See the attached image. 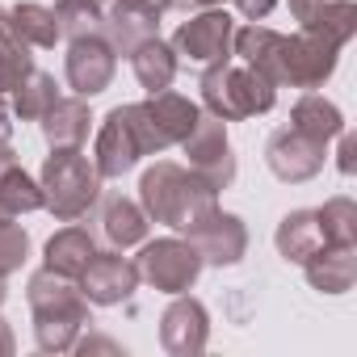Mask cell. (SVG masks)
I'll use <instances>...</instances> for the list:
<instances>
[{
	"instance_id": "16",
	"label": "cell",
	"mask_w": 357,
	"mask_h": 357,
	"mask_svg": "<svg viewBox=\"0 0 357 357\" xmlns=\"http://www.w3.org/2000/svg\"><path fill=\"white\" fill-rule=\"evenodd\" d=\"M303 273H307L311 290H319V294H349L357 282V248L324 244L303 261Z\"/></svg>"
},
{
	"instance_id": "27",
	"label": "cell",
	"mask_w": 357,
	"mask_h": 357,
	"mask_svg": "<svg viewBox=\"0 0 357 357\" xmlns=\"http://www.w3.org/2000/svg\"><path fill=\"white\" fill-rule=\"evenodd\" d=\"M319 236L324 244H344V248H357V202L353 198H328L319 211Z\"/></svg>"
},
{
	"instance_id": "3",
	"label": "cell",
	"mask_w": 357,
	"mask_h": 357,
	"mask_svg": "<svg viewBox=\"0 0 357 357\" xmlns=\"http://www.w3.org/2000/svg\"><path fill=\"white\" fill-rule=\"evenodd\" d=\"M38 185H43V211H51L59 223H76L101 198V172L80 147H51L38 172Z\"/></svg>"
},
{
	"instance_id": "42",
	"label": "cell",
	"mask_w": 357,
	"mask_h": 357,
	"mask_svg": "<svg viewBox=\"0 0 357 357\" xmlns=\"http://www.w3.org/2000/svg\"><path fill=\"white\" fill-rule=\"evenodd\" d=\"M5 290H9V286H5V273H0V303H5Z\"/></svg>"
},
{
	"instance_id": "41",
	"label": "cell",
	"mask_w": 357,
	"mask_h": 357,
	"mask_svg": "<svg viewBox=\"0 0 357 357\" xmlns=\"http://www.w3.org/2000/svg\"><path fill=\"white\" fill-rule=\"evenodd\" d=\"M5 34H9V13L0 9V38H5Z\"/></svg>"
},
{
	"instance_id": "7",
	"label": "cell",
	"mask_w": 357,
	"mask_h": 357,
	"mask_svg": "<svg viewBox=\"0 0 357 357\" xmlns=\"http://www.w3.org/2000/svg\"><path fill=\"white\" fill-rule=\"evenodd\" d=\"M185 147V160L190 168L202 176L206 185H215L219 194L236 181V151H231V139H227V122L215 118V114H198L194 130L181 139Z\"/></svg>"
},
{
	"instance_id": "31",
	"label": "cell",
	"mask_w": 357,
	"mask_h": 357,
	"mask_svg": "<svg viewBox=\"0 0 357 357\" xmlns=\"http://www.w3.org/2000/svg\"><path fill=\"white\" fill-rule=\"evenodd\" d=\"M336 5H344V0H290V17L298 22V30H307V26L324 22Z\"/></svg>"
},
{
	"instance_id": "33",
	"label": "cell",
	"mask_w": 357,
	"mask_h": 357,
	"mask_svg": "<svg viewBox=\"0 0 357 357\" xmlns=\"http://www.w3.org/2000/svg\"><path fill=\"white\" fill-rule=\"evenodd\" d=\"M72 349H76V353H84V357H89V353H114V357H118V353H122V344H118V340H109V336H84V340H76Z\"/></svg>"
},
{
	"instance_id": "8",
	"label": "cell",
	"mask_w": 357,
	"mask_h": 357,
	"mask_svg": "<svg viewBox=\"0 0 357 357\" xmlns=\"http://www.w3.org/2000/svg\"><path fill=\"white\" fill-rule=\"evenodd\" d=\"M114 72H118V51L109 47V38L101 30L93 34H80V38H68V59H63V76H68V89L76 97H97L114 84Z\"/></svg>"
},
{
	"instance_id": "18",
	"label": "cell",
	"mask_w": 357,
	"mask_h": 357,
	"mask_svg": "<svg viewBox=\"0 0 357 357\" xmlns=\"http://www.w3.org/2000/svg\"><path fill=\"white\" fill-rule=\"evenodd\" d=\"M43 126V139L51 147H80L93 130V114H89V101L84 97H55L51 109L38 118Z\"/></svg>"
},
{
	"instance_id": "26",
	"label": "cell",
	"mask_w": 357,
	"mask_h": 357,
	"mask_svg": "<svg viewBox=\"0 0 357 357\" xmlns=\"http://www.w3.org/2000/svg\"><path fill=\"white\" fill-rule=\"evenodd\" d=\"M55 97H59L55 76L34 68V72L17 84V93H13V118H22V122H38V118L51 109V101H55Z\"/></svg>"
},
{
	"instance_id": "2",
	"label": "cell",
	"mask_w": 357,
	"mask_h": 357,
	"mask_svg": "<svg viewBox=\"0 0 357 357\" xmlns=\"http://www.w3.org/2000/svg\"><path fill=\"white\" fill-rule=\"evenodd\" d=\"M26 298L34 311V340L43 353H72L80 332L93 324L89 319V298L80 294L76 278L51 273L47 265L26 282Z\"/></svg>"
},
{
	"instance_id": "20",
	"label": "cell",
	"mask_w": 357,
	"mask_h": 357,
	"mask_svg": "<svg viewBox=\"0 0 357 357\" xmlns=\"http://www.w3.org/2000/svg\"><path fill=\"white\" fill-rule=\"evenodd\" d=\"M93 252H97V240H93V231L72 223V227H63V231H55V236L47 240V248H43V265H47L51 273L80 278V269L93 261Z\"/></svg>"
},
{
	"instance_id": "11",
	"label": "cell",
	"mask_w": 357,
	"mask_h": 357,
	"mask_svg": "<svg viewBox=\"0 0 357 357\" xmlns=\"http://www.w3.org/2000/svg\"><path fill=\"white\" fill-rule=\"evenodd\" d=\"M231 38H236V22L223 9H202L198 17H190L181 30L172 34V51L176 59H190V63H223L231 59Z\"/></svg>"
},
{
	"instance_id": "24",
	"label": "cell",
	"mask_w": 357,
	"mask_h": 357,
	"mask_svg": "<svg viewBox=\"0 0 357 357\" xmlns=\"http://www.w3.org/2000/svg\"><path fill=\"white\" fill-rule=\"evenodd\" d=\"M9 34H13L17 43L34 47V51H51V47L63 38V34H59V17H55V9L34 5V0H26V5H17V9L9 13Z\"/></svg>"
},
{
	"instance_id": "4",
	"label": "cell",
	"mask_w": 357,
	"mask_h": 357,
	"mask_svg": "<svg viewBox=\"0 0 357 357\" xmlns=\"http://www.w3.org/2000/svg\"><path fill=\"white\" fill-rule=\"evenodd\" d=\"M160 151L164 147L147 122V109H143V101H135V105H114L101 118V130L93 143V164L101 172V181H118L143 155H160Z\"/></svg>"
},
{
	"instance_id": "10",
	"label": "cell",
	"mask_w": 357,
	"mask_h": 357,
	"mask_svg": "<svg viewBox=\"0 0 357 357\" xmlns=\"http://www.w3.org/2000/svg\"><path fill=\"white\" fill-rule=\"evenodd\" d=\"M324 160H328V143H319V139H311V135H303L294 126L273 130L269 143H265V164L286 185H303L311 176H319Z\"/></svg>"
},
{
	"instance_id": "35",
	"label": "cell",
	"mask_w": 357,
	"mask_h": 357,
	"mask_svg": "<svg viewBox=\"0 0 357 357\" xmlns=\"http://www.w3.org/2000/svg\"><path fill=\"white\" fill-rule=\"evenodd\" d=\"M0 143H13V109H5V101H0Z\"/></svg>"
},
{
	"instance_id": "40",
	"label": "cell",
	"mask_w": 357,
	"mask_h": 357,
	"mask_svg": "<svg viewBox=\"0 0 357 357\" xmlns=\"http://www.w3.org/2000/svg\"><path fill=\"white\" fill-rule=\"evenodd\" d=\"M147 5H155V9H160V13H168V9H172V5H176V0H147Z\"/></svg>"
},
{
	"instance_id": "36",
	"label": "cell",
	"mask_w": 357,
	"mask_h": 357,
	"mask_svg": "<svg viewBox=\"0 0 357 357\" xmlns=\"http://www.w3.org/2000/svg\"><path fill=\"white\" fill-rule=\"evenodd\" d=\"M17 349V340H13V332H9V324L5 319H0V357H9Z\"/></svg>"
},
{
	"instance_id": "34",
	"label": "cell",
	"mask_w": 357,
	"mask_h": 357,
	"mask_svg": "<svg viewBox=\"0 0 357 357\" xmlns=\"http://www.w3.org/2000/svg\"><path fill=\"white\" fill-rule=\"evenodd\" d=\"M273 5H278V0H236L240 17H248V22H265L273 13Z\"/></svg>"
},
{
	"instance_id": "22",
	"label": "cell",
	"mask_w": 357,
	"mask_h": 357,
	"mask_svg": "<svg viewBox=\"0 0 357 357\" xmlns=\"http://www.w3.org/2000/svg\"><path fill=\"white\" fill-rule=\"evenodd\" d=\"M290 126L303 130V135H311V139H319V143H332L344 130V114H340L336 101H328L324 93H311L307 89L294 101V109H290Z\"/></svg>"
},
{
	"instance_id": "9",
	"label": "cell",
	"mask_w": 357,
	"mask_h": 357,
	"mask_svg": "<svg viewBox=\"0 0 357 357\" xmlns=\"http://www.w3.org/2000/svg\"><path fill=\"white\" fill-rule=\"evenodd\" d=\"M340 63V47L324 43L311 30L286 34V51H282V76L278 89H319Z\"/></svg>"
},
{
	"instance_id": "6",
	"label": "cell",
	"mask_w": 357,
	"mask_h": 357,
	"mask_svg": "<svg viewBox=\"0 0 357 357\" xmlns=\"http://www.w3.org/2000/svg\"><path fill=\"white\" fill-rule=\"evenodd\" d=\"M135 269H139V282H147L160 294H185V290H194V282H198V273L206 265H202V257H198V248L190 240L164 236V240L143 244Z\"/></svg>"
},
{
	"instance_id": "32",
	"label": "cell",
	"mask_w": 357,
	"mask_h": 357,
	"mask_svg": "<svg viewBox=\"0 0 357 357\" xmlns=\"http://www.w3.org/2000/svg\"><path fill=\"white\" fill-rule=\"evenodd\" d=\"M336 139H340V151H336V168H340V172L349 176V172L357 168V160H353V155H357V139H353L349 130H340Z\"/></svg>"
},
{
	"instance_id": "25",
	"label": "cell",
	"mask_w": 357,
	"mask_h": 357,
	"mask_svg": "<svg viewBox=\"0 0 357 357\" xmlns=\"http://www.w3.org/2000/svg\"><path fill=\"white\" fill-rule=\"evenodd\" d=\"M0 206H5L13 219L30 215V211H43V185L22 164H9L5 172H0Z\"/></svg>"
},
{
	"instance_id": "5",
	"label": "cell",
	"mask_w": 357,
	"mask_h": 357,
	"mask_svg": "<svg viewBox=\"0 0 357 357\" xmlns=\"http://www.w3.org/2000/svg\"><path fill=\"white\" fill-rule=\"evenodd\" d=\"M273 101H278V84H269L248 63L223 59L202 72V105H206V114H215L223 122H244V118L269 114Z\"/></svg>"
},
{
	"instance_id": "30",
	"label": "cell",
	"mask_w": 357,
	"mask_h": 357,
	"mask_svg": "<svg viewBox=\"0 0 357 357\" xmlns=\"http://www.w3.org/2000/svg\"><path fill=\"white\" fill-rule=\"evenodd\" d=\"M55 17H59V34H63V38H80V34L101 30V13L89 9V5H76V0H59V5H55Z\"/></svg>"
},
{
	"instance_id": "38",
	"label": "cell",
	"mask_w": 357,
	"mask_h": 357,
	"mask_svg": "<svg viewBox=\"0 0 357 357\" xmlns=\"http://www.w3.org/2000/svg\"><path fill=\"white\" fill-rule=\"evenodd\" d=\"M181 5H198V9H215V5H223V0H181Z\"/></svg>"
},
{
	"instance_id": "13",
	"label": "cell",
	"mask_w": 357,
	"mask_h": 357,
	"mask_svg": "<svg viewBox=\"0 0 357 357\" xmlns=\"http://www.w3.org/2000/svg\"><path fill=\"white\" fill-rule=\"evenodd\" d=\"M211 340V311L185 290V294H172V303L160 315V344L172 357H198Z\"/></svg>"
},
{
	"instance_id": "23",
	"label": "cell",
	"mask_w": 357,
	"mask_h": 357,
	"mask_svg": "<svg viewBox=\"0 0 357 357\" xmlns=\"http://www.w3.org/2000/svg\"><path fill=\"white\" fill-rule=\"evenodd\" d=\"M273 244H278V257H282V261L303 265L315 248H324L315 211H290V215H282V223H278V231H273Z\"/></svg>"
},
{
	"instance_id": "37",
	"label": "cell",
	"mask_w": 357,
	"mask_h": 357,
	"mask_svg": "<svg viewBox=\"0 0 357 357\" xmlns=\"http://www.w3.org/2000/svg\"><path fill=\"white\" fill-rule=\"evenodd\" d=\"M9 164H17V151H13V143H0V172H5Z\"/></svg>"
},
{
	"instance_id": "12",
	"label": "cell",
	"mask_w": 357,
	"mask_h": 357,
	"mask_svg": "<svg viewBox=\"0 0 357 357\" xmlns=\"http://www.w3.org/2000/svg\"><path fill=\"white\" fill-rule=\"evenodd\" d=\"M76 282L89 307H118L139 290V269L130 257H122V248H109V252H93V261L80 269Z\"/></svg>"
},
{
	"instance_id": "17",
	"label": "cell",
	"mask_w": 357,
	"mask_h": 357,
	"mask_svg": "<svg viewBox=\"0 0 357 357\" xmlns=\"http://www.w3.org/2000/svg\"><path fill=\"white\" fill-rule=\"evenodd\" d=\"M143 109H147V122H151V130H155L160 147H172V143H181V139L194 130L198 114H202V109H198L190 97L172 93V89H164V93H151V97L143 101Z\"/></svg>"
},
{
	"instance_id": "19",
	"label": "cell",
	"mask_w": 357,
	"mask_h": 357,
	"mask_svg": "<svg viewBox=\"0 0 357 357\" xmlns=\"http://www.w3.org/2000/svg\"><path fill=\"white\" fill-rule=\"evenodd\" d=\"M147 211L135 202V198H122V194H105L101 202V236L109 248H135L147 240Z\"/></svg>"
},
{
	"instance_id": "21",
	"label": "cell",
	"mask_w": 357,
	"mask_h": 357,
	"mask_svg": "<svg viewBox=\"0 0 357 357\" xmlns=\"http://www.w3.org/2000/svg\"><path fill=\"white\" fill-rule=\"evenodd\" d=\"M126 59H130V68H135V80L147 89V97L172 89V80H176V51H172L160 34L147 38V43H139Z\"/></svg>"
},
{
	"instance_id": "14",
	"label": "cell",
	"mask_w": 357,
	"mask_h": 357,
	"mask_svg": "<svg viewBox=\"0 0 357 357\" xmlns=\"http://www.w3.org/2000/svg\"><path fill=\"white\" fill-rule=\"evenodd\" d=\"M185 236H190V244L198 248L202 265L227 269V265H240L244 252H248V227H244V219L231 215V211H211V215H206L198 227H190Z\"/></svg>"
},
{
	"instance_id": "1",
	"label": "cell",
	"mask_w": 357,
	"mask_h": 357,
	"mask_svg": "<svg viewBox=\"0 0 357 357\" xmlns=\"http://www.w3.org/2000/svg\"><path fill=\"white\" fill-rule=\"evenodd\" d=\"M139 206L147 211L151 223H164L172 231H190L211 211H219V190L206 185L190 164L155 160L139 176Z\"/></svg>"
},
{
	"instance_id": "15",
	"label": "cell",
	"mask_w": 357,
	"mask_h": 357,
	"mask_svg": "<svg viewBox=\"0 0 357 357\" xmlns=\"http://www.w3.org/2000/svg\"><path fill=\"white\" fill-rule=\"evenodd\" d=\"M160 17L164 13L147 0H109V9L101 13V34L118 55H130L139 43L160 34Z\"/></svg>"
},
{
	"instance_id": "39",
	"label": "cell",
	"mask_w": 357,
	"mask_h": 357,
	"mask_svg": "<svg viewBox=\"0 0 357 357\" xmlns=\"http://www.w3.org/2000/svg\"><path fill=\"white\" fill-rule=\"evenodd\" d=\"M76 5H89V9H97V13H101V9L109 5V0H76Z\"/></svg>"
},
{
	"instance_id": "29",
	"label": "cell",
	"mask_w": 357,
	"mask_h": 357,
	"mask_svg": "<svg viewBox=\"0 0 357 357\" xmlns=\"http://www.w3.org/2000/svg\"><path fill=\"white\" fill-rule=\"evenodd\" d=\"M30 261V231L13 219H0V273H17Z\"/></svg>"
},
{
	"instance_id": "28",
	"label": "cell",
	"mask_w": 357,
	"mask_h": 357,
	"mask_svg": "<svg viewBox=\"0 0 357 357\" xmlns=\"http://www.w3.org/2000/svg\"><path fill=\"white\" fill-rule=\"evenodd\" d=\"M34 72V59H30V47L17 43L13 34L0 38V101L9 93H17V84Z\"/></svg>"
}]
</instances>
